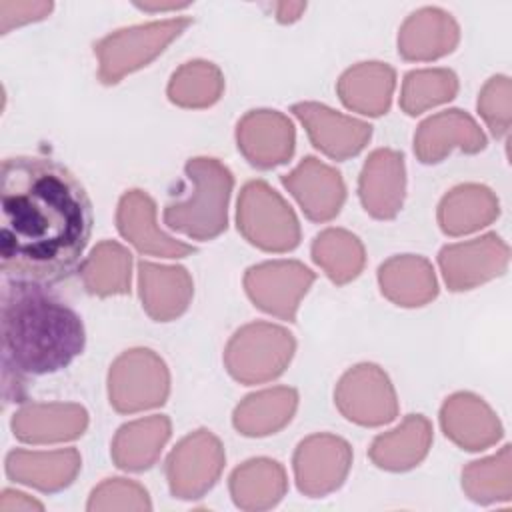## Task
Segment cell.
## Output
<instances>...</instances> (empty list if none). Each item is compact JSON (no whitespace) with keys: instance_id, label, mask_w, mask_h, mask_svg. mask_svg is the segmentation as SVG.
<instances>
[{"instance_id":"cell-16","label":"cell","mask_w":512,"mask_h":512,"mask_svg":"<svg viewBox=\"0 0 512 512\" xmlns=\"http://www.w3.org/2000/svg\"><path fill=\"white\" fill-rule=\"evenodd\" d=\"M116 222L120 234L140 252L164 258H182L196 252L194 246L166 236L156 226V206L142 190H128L120 198Z\"/></svg>"},{"instance_id":"cell-10","label":"cell","mask_w":512,"mask_h":512,"mask_svg":"<svg viewBox=\"0 0 512 512\" xmlns=\"http://www.w3.org/2000/svg\"><path fill=\"white\" fill-rule=\"evenodd\" d=\"M314 282V272L294 260L264 262L244 276L250 300L264 312L294 322L300 298Z\"/></svg>"},{"instance_id":"cell-37","label":"cell","mask_w":512,"mask_h":512,"mask_svg":"<svg viewBox=\"0 0 512 512\" xmlns=\"http://www.w3.org/2000/svg\"><path fill=\"white\" fill-rule=\"evenodd\" d=\"M26 510H44V506L26 496L24 492H16V490H2L0 494V512H26Z\"/></svg>"},{"instance_id":"cell-4","label":"cell","mask_w":512,"mask_h":512,"mask_svg":"<svg viewBox=\"0 0 512 512\" xmlns=\"http://www.w3.org/2000/svg\"><path fill=\"white\" fill-rule=\"evenodd\" d=\"M190 22L192 20L188 16H180L116 30L102 38L94 46V54L100 60V80L104 84H116L128 72L146 66L174 38H178Z\"/></svg>"},{"instance_id":"cell-30","label":"cell","mask_w":512,"mask_h":512,"mask_svg":"<svg viewBox=\"0 0 512 512\" xmlns=\"http://www.w3.org/2000/svg\"><path fill=\"white\" fill-rule=\"evenodd\" d=\"M498 214L496 200L488 188L466 184L450 190L438 208L440 228L450 234H466L486 226Z\"/></svg>"},{"instance_id":"cell-3","label":"cell","mask_w":512,"mask_h":512,"mask_svg":"<svg viewBox=\"0 0 512 512\" xmlns=\"http://www.w3.org/2000/svg\"><path fill=\"white\" fill-rule=\"evenodd\" d=\"M186 176L192 182L190 196L166 206L164 224L194 240H212L226 230L234 178L216 158H190Z\"/></svg>"},{"instance_id":"cell-8","label":"cell","mask_w":512,"mask_h":512,"mask_svg":"<svg viewBox=\"0 0 512 512\" xmlns=\"http://www.w3.org/2000/svg\"><path fill=\"white\" fill-rule=\"evenodd\" d=\"M224 466L220 440L208 430H196L176 444L166 460L170 492L176 498L192 500L206 494L218 480Z\"/></svg>"},{"instance_id":"cell-14","label":"cell","mask_w":512,"mask_h":512,"mask_svg":"<svg viewBox=\"0 0 512 512\" xmlns=\"http://www.w3.org/2000/svg\"><path fill=\"white\" fill-rule=\"evenodd\" d=\"M282 184L298 200L302 212L314 222L334 218L346 198L340 172L314 156L304 158L290 174L282 176Z\"/></svg>"},{"instance_id":"cell-1","label":"cell","mask_w":512,"mask_h":512,"mask_svg":"<svg viewBox=\"0 0 512 512\" xmlns=\"http://www.w3.org/2000/svg\"><path fill=\"white\" fill-rule=\"evenodd\" d=\"M92 232L80 180L44 156H12L0 174V266L6 278L50 284L68 278Z\"/></svg>"},{"instance_id":"cell-33","label":"cell","mask_w":512,"mask_h":512,"mask_svg":"<svg viewBox=\"0 0 512 512\" xmlns=\"http://www.w3.org/2000/svg\"><path fill=\"white\" fill-rule=\"evenodd\" d=\"M224 88V78L212 62L194 60L180 66L168 84V98L184 108L214 104Z\"/></svg>"},{"instance_id":"cell-32","label":"cell","mask_w":512,"mask_h":512,"mask_svg":"<svg viewBox=\"0 0 512 512\" xmlns=\"http://www.w3.org/2000/svg\"><path fill=\"white\" fill-rule=\"evenodd\" d=\"M312 258L332 282L346 284L362 272L364 248L354 234L328 228L314 238Z\"/></svg>"},{"instance_id":"cell-31","label":"cell","mask_w":512,"mask_h":512,"mask_svg":"<svg viewBox=\"0 0 512 512\" xmlns=\"http://www.w3.org/2000/svg\"><path fill=\"white\" fill-rule=\"evenodd\" d=\"M130 252L118 242H100L84 260L80 274L84 286L94 296H114L130 292Z\"/></svg>"},{"instance_id":"cell-18","label":"cell","mask_w":512,"mask_h":512,"mask_svg":"<svg viewBox=\"0 0 512 512\" xmlns=\"http://www.w3.org/2000/svg\"><path fill=\"white\" fill-rule=\"evenodd\" d=\"M12 432L26 444H50L78 438L88 414L78 404H26L12 416Z\"/></svg>"},{"instance_id":"cell-13","label":"cell","mask_w":512,"mask_h":512,"mask_svg":"<svg viewBox=\"0 0 512 512\" xmlns=\"http://www.w3.org/2000/svg\"><path fill=\"white\" fill-rule=\"evenodd\" d=\"M238 150L256 168H274L294 152V126L276 110H252L236 128Z\"/></svg>"},{"instance_id":"cell-24","label":"cell","mask_w":512,"mask_h":512,"mask_svg":"<svg viewBox=\"0 0 512 512\" xmlns=\"http://www.w3.org/2000/svg\"><path fill=\"white\" fill-rule=\"evenodd\" d=\"M394 70L382 62L352 66L338 80V94L344 106L368 116H380L390 108Z\"/></svg>"},{"instance_id":"cell-26","label":"cell","mask_w":512,"mask_h":512,"mask_svg":"<svg viewBox=\"0 0 512 512\" xmlns=\"http://www.w3.org/2000/svg\"><path fill=\"white\" fill-rule=\"evenodd\" d=\"M432 442V426L420 416H408L398 428L378 436L372 442L370 458L376 466L392 472L414 468L428 452Z\"/></svg>"},{"instance_id":"cell-11","label":"cell","mask_w":512,"mask_h":512,"mask_svg":"<svg viewBox=\"0 0 512 512\" xmlns=\"http://www.w3.org/2000/svg\"><path fill=\"white\" fill-rule=\"evenodd\" d=\"M352 464L348 442L332 434H314L302 440L294 454L298 490L306 496H324L336 490Z\"/></svg>"},{"instance_id":"cell-21","label":"cell","mask_w":512,"mask_h":512,"mask_svg":"<svg viewBox=\"0 0 512 512\" xmlns=\"http://www.w3.org/2000/svg\"><path fill=\"white\" fill-rule=\"evenodd\" d=\"M458 26L440 8H422L408 16L398 34V52L406 60H434L454 50Z\"/></svg>"},{"instance_id":"cell-23","label":"cell","mask_w":512,"mask_h":512,"mask_svg":"<svg viewBox=\"0 0 512 512\" xmlns=\"http://www.w3.org/2000/svg\"><path fill=\"white\" fill-rule=\"evenodd\" d=\"M440 422L446 436L466 450H482L500 436V426L488 406L464 392L444 402Z\"/></svg>"},{"instance_id":"cell-35","label":"cell","mask_w":512,"mask_h":512,"mask_svg":"<svg viewBox=\"0 0 512 512\" xmlns=\"http://www.w3.org/2000/svg\"><path fill=\"white\" fill-rule=\"evenodd\" d=\"M90 512L94 510H150V498L148 492L124 478H110L102 482L98 488L92 490L88 506Z\"/></svg>"},{"instance_id":"cell-12","label":"cell","mask_w":512,"mask_h":512,"mask_svg":"<svg viewBox=\"0 0 512 512\" xmlns=\"http://www.w3.org/2000/svg\"><path fill=\"white\" fill-rule=\"evenodd\" d=\"M292 112L304 124L312 144L334 160L356 156L372 136L370 124L316 102H298L292 106Z\"/></svg>"},{"instance_id":"cell-2","label":"cell","mask_w":512,"mask_h":512,"mask_svg":"<svg viewBox=\"0 0 512 512\" xmlns=\"http://www.w3.org/2000/svg\"><path fill=\"white\" fill-rule=\"evenodd\" d=\"M0 318L4 366L22 376L58 372L84 350L80 316L44 284L6 278Z\"/></svg>"},{"instance_id":"cell-15","label":"cell","mask_w":512,"mask_h":512,"mask_svg":"<svg viewBox=\"0 0 512 512\" xmlns=\"http://www.w3.org/2000/svg\"><path fill=\"white\" fill-rule=\"evenodd\" d=\"M404 158L390 148L374 150L360 174L358 194L364 210L378 218L390 220L398 214L404 202Z\"/></svg>"},{"instance_id":"cell-6","label":"cell","mask_w":512,"mask_h":512,"mask_svg":"<svg viewBox=\"0 0 512 512\" xmlns=\"http://www.w3.org/2000/svg\"><path fill=\"white\" fill-rule=\"evenodd\" d=\"M294 346V338L286 328L256 322L240 328L232 336L224 352V362L238 382L258 384L284 372Z\"/></svg>"},{"instance_id":"cell-17","label":"cell","mask_w":512,"mask_h":512,"mask_svg":"<svg viewBox=\"0 0 512 512\" xmlns=\"http://www.w3.org/2000/svg\"><path fill=\"white\" fill-rule=\"evenodd\" d=\"M454 146L468 154H474L486 146V138L476 122L460 110L430 116L416 130L414 152L424 164L440 162Z\"/></svg>"},{"instance_id":"cell-25","label":"cell","mask_w":512,"mask_h":512,"mask_svg":"<svg viewBox=\"0 0 512 512\" xmlns=\"http://www.w3.org/2000/svg\"><path fill=\"white\" fill-rule=\"evenodd\" d=\"M380 290L398 306H422L430 302L436 292L434 270L428 260L420 256H394L378 270Z\"/></svg>"},{"instance_id":"cell-28","label":"cell","mask_w":512,"mask_h":512,"mask_svg":"<svg viewBox=\"0 0 512 512\" xmlns=\"http://www.w3.org/2000/svg\"><path fill=\"white\" fill-rule=\"evenodd\" d=\"M284 468L268 458H254L238 466L230 476L234 504L244 510L274 506L286 492Z\"/></svg>"},{"instance_id":"cell-29","label":"cell","mask_w":512,"mask_h":512,"mask_svg":"<svg viewBox=\"0 0 512 512\" xmlns=\"http://www.w3.org/2000/svg\"><path fill=\"white\" fill-rule=\"evenodd\" d=\"M294 388H272L246 396L234 410V426L244 436H266L286 426L296 410Z\"/></svg>"},{"instance_id":"cell-19","label":"cell","mask_w":512,"mask_h":512,"mask_svg":"<svg viewBox=\"0 0 512 512\" xmlns=\"http://www.w3.org/2000/svg\"><path fill=\"white\" fill-rule=\"evenodd\" d=\"M138 286L144 310L158 322L178 318L192 298V278L182 266L138 262Z\"/></svg>"},{"instance_id":"cell-38","label":"cell","mask_w":512,"mask_h":512,"mask_svg":"<svg viewBox=\"0 0 512 512\" xmlns=\"http://www.w3.org/2000/svg\"><path fill=\"white\" fill-rule=\"evenodd\" d=\"M306 8V4H278V20L280 22H294L300 18V12Z\"/></svg>"},{"instance_id":"cell-22","label":"cell","mask_w":512,"mask_h":512,"mask_svg":"<svg viewBox=\"0 0 512 512\" xmlns=\"http://www.w3.org/2000/svg\"><path fill=\"white\" fill-rule=\"evenodd\" d=\"M502 244L496 234L476 238L466 244H454L440 250L438 262L450 290H468L484 280L502 274L504 264H496V246Z\"/></svg>"},{"instance_id":"cell-27","label":"cell","mask_w":512,"mask_h":512,"mask_svg":"<svg viewBox=\"0 0 512 512\" xmlns=\"http://www.w3.org/2000/svg\"><path fill=\"white\" fill-rule=\"evenodd\" d=\"M170 438V420L166 416H148L124 424L112 442V458L122 470L150 468L166 440Z\"/></svg>"},{"instance_id":"cell-20","label":"cell","mask_w":512,"mask_h":512,"mask_svg":"<svg viewBox=\"0 0 512 512\" xmlns=\"http://www.w3.org/2000/svg\"><path fill=\"white\" fill-rule=\"evenodd\" d=\"M80 470V454L74 448L54 452L12 450L6 456L10 480L42 492H58L72 484Z\"/></svg>"},{"instance_id":"cell-34","label":"cell","mask_w":512,"mask_h":512,"mask_svg":"<svg viewBox=\"0 0 512 512\" xmlns=\"http://www.w3.org/2000/svg\"><path fill=\"white\" fill-rule=\"evenodd\" d=\"M456 90L458 78L450 70H414L408 72L404 78L400 106L406 114L416 116L436 104L452 100L456 96Z\"/></svg>"},{"instance_id":"cell-36","label":"cell","mask_w":512,"mask_h":512,"mask_svg":"<svg viewBox=\"0 0 512 512\" xmlns=\"http://www.w3.org/2000/svg\"><path fill=\"white\" fill-rule=\"evenodd\" d=\"M52 10V2H14L2 0L0 2V30L8 34L12 28L42 20Z\"/></svg>"},{"instance_id":"cell-7","label":"cell","mask_w":512,"mask_h":512,"mask_svg":"<svg viewBox=\"0 0 512 512\" xmlns=\"http://www.w3.org/2000/svg\"><path fill=\"white\" fill-rule=\"evenodd\" d=\"M168 390V368L148 348L126 350L110 366L108 396L110 404L122 414L164 404Z\"/></svg>"},{"instance_id":"cell-9","label":"cell","mask_w":512,"mask_h":512,"mask_svg":"<svg viewBox=\"0 0 512 512\" xmlns=\"http://www.w3.org/2000/svg\"><path fill=\"white\" fill-rule=\"evenodd\" d=\"M338 410L362 426H380L396 418L398 404L388 376L376 364L348 370L334 392Z\"/></svg>"},{"instance_id":"cell-5","label":"cell","mask_w":512,"mask_h":512,"mask_svg":"<svg viewBox=\"0 0 512 512\" xmlns=\"http://www.w3.org/2000/svg\"><path fill=\"white\" fill-rule=\"evenodd\" d=\"M236 220L244 238L262 250L286 252L300 242V226L292 208L262 180H252L242 188Z\"/></svg>"}]
</instances>
